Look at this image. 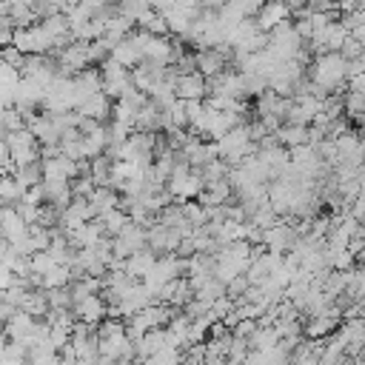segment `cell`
I'll list each match as a JSON object with an SVG mask.
<instances>
[{
	"label": "cell",
	"mask_w": 365,
	"mask_h": 365,
	"mask_svg": "<svg viewBox=\"0 0 365 365\" xmlns=\"http://www.w3.org/2000/svg\"><path fill=\"white\" fill-rule=\"evenodd\" d=\"M308 83L317 88V94L345 88V57L339 51H322L308 63Z\"/></svg>",
	"instance_id": "obj_1"
},
{
	"label": "cell",
	"mask_w": 365,
	"mask_h": 365,
	"mask_svg": "<svg viewBox=\"0 0 365 365\" xmlns=\"http://www.w3.org/2000/svg\"><path fill=\"white\" fill-rule=\"evenodd\" d=\"M6 148H9V160H11V168L17 165H31V163H40V143L34 140V134L29 128H17V131H9L6 137Z\"/></svg>",
	"instance_id": "obj_2"
},
{
	"label": "cell",
	"mask_w": 365,
	"mask_h": 365,
	"mask_svg": "<svg viewBox=\"0 0 365 365\" xmlns=\"http://www.w3.org/2000/svg\"><path fill=\"white\" fill-rule=\"evenodd\" d=\"M11 46H14L20 54H48V51L54 48V46H51V37L43 31L40 23L11 29Z\"/></svg>",
	"instance_id": "obj_3"
},
{
	"label": "cell",
	"mask_w": 365,
	"mask_h": 365,
	"mask_svg": "<svg viewBox=\"0 0 365 365\" xmlns=\"http://www.w3.org/2000/svg\"><path fill=\"white\" fill-rule=\"evenodd\" d=\"M54 66L60 74H77L83 68H91V57H88V43L83 40H68L66 46L54 48Z\"/></svg>",
	"instance_id": "obj_4"
},
{
	"label": "cell",
	"mask_w": 365,
	"mask_h": 365,
	"mask_svg": "<svg viewBox=\"0 0 365 365\" xmlns=\"http://www.w3.org/2000/svg\"><path fill=\"white\" fill-rule=\"evenodd\" d=\"M100 88H103V94H108L111 100H117L120 94H125L128 88H131V74H128V68H123V66H117L114 60H103L100 63Z\"/></svg>",
	"instance_id": "obj_5"
},
{
	"label": "cell",
	"mask_w": 365,
	"mask_h": 365,
	"mask_svg": "<svg viewBox=\"0 0 365 365\" xmlns=\"http://www.w3.org/2000/svg\"><path fill=\"white\" fill-rule=\"evenodd\" d=\"M228 60H231V54H225V43H220L214 48H197L194 51V71H200L205 80H211V77L225 71Z\"/></svg>",
	"instance_id": "obj_6"
},
{
	"label": "cell",
	"mask_w": 365,
	"mask_h": 365,
	"mask_svg": "<svg viewBox=\"0 0 365 365\" xmlns=\"http://www.w3.org/2000/svg\"><path fill=\"white\" fill-rule=\"evenodd\" d=\"M291 17L294 14H291V9H288L285 0H262L259 9H257V14H254V23H257L259 31H271V29L288 23Z\"/></svg>",
	"instance_id": "obj_7"
},
{
	"label": "cell",
	"mask_w": 365,
	"mask_h": 365,
	"mask_svg": "<svg viewBox=\"0 0 365 365\" xmlns=\"http://www.w3.org/2000/svg\"><path fill=\"white\" fill-rule=\"evenodd\" d=\"M71 314L86 325H97L108 317V305H106L103 294H86V297L71 302Z\"/></svg>",
	"instance_id": "obj_8"
},
{
	"label": "cell",
	"mask_w": 365,
	"mask_h": 365,
	"mask_svg": "<svg viewBox=\"0 0 365 365\" xmlns=\"http://www.w3.org/2000/svg\"><path fill=\"white\" fill-rule=\"evenodd\" d=\"M174 94L180 100H202L208 94V80L200 71H177L174 77Z\"/></svg>",
	"instance_id": "obj_9"
},
{
	"label": "cell",
	"mask_w": 365,
	"mask_h": 365,
	"mask_svg": "<svg viewBox=\"0 0 365 365\" xmlns=\"http://www.w3.org/2000/svg\"><path fill=\"white\" fill-rule=\"evenodd\" d=\"M40 174H43V180H63V182H71V180L80 174V168H77L74 160H68L66 154L57 151V154L40 160Z\"/></svg>",
	"instance_id": "obj_10"
},
{
	"label": "cell",
	"mask_w": 365,
	"mask_h": 365,
	"mask_svg": "<svg viewBox=\"0 0 365 365\" xmlns=\"http://www.w3.org/2000/svg\"><path fill=\"white\" fill-rule=\"evenodd\" d=\"M339 319H342L339 308H336V305H331V308H325V311H319V314H311V317H308V322H305V334H308L311 339H322V336H328L331 331H336Z\"/></svg>",
	"instance_id": "obj_11"
},
{
	"label": "cell",
	"mask_w": 365,
	"mask_h": 365,
	"mask_svg": "<svg viewBox=\"0 0 365 365\" xmlns=\"http://www.w3.org/2000/svg\"><path fill=\"white\" fill-rule=\"evenodd\" d=\"M29 234V225L23 222V217L17 214L14 205H0V237L11 245L17 240H23Z\"/></svg>",
	"instance_id": "obj_12"
},
{
	"label": "cell",
	"mask_w": 365,
	"mask_h": 365,
	"mask_svg": "<svg viewBox=\"0 0 365 365\" xmlns=\"http://www.w3.org/2000/svg\"><path fill=\"white\" fill-rule=\"evenodd\" d=\"M80 117H88V120H97V123H106L108 114H111V97L103 94V91H94L88 94L77 108H74Z\"/></svg>",
	"instance_id": "obj_13"
},
{
	"label": "cell",
	"mask_w": 365,
	"mask_h": 365,
	"mask_svg": "<svg viewBox=\"0 0 365 365\" xmlns=\"http://www.w3.org/2000/svg\"><path fill=\"white\" fill-rule=\"evenodd\" d=\"M154 259H157V254L154 251H148V248H140V251H134V254H128L125 259H123V271H125V277L128 279H143L145 274H148V268L154 265Z\"/></svg>",
	"instance_id": "obj_14"
},
{
	"label": "cell",
	"mask_w": 365,
	"mask_h": 365,
	"mask_svg": "<svg viewBox=\"0 0 365 365\" xmlns=\"http://www.w3.org/2000/svg\"><path fill=\"white\" fill-rule=\"evenodd\" d=\"M108 60H114V63L123 66V68H134V66L140 63V48H137L134 40L125 34L123 40H117V43L108 48Z\"/></svg>",
	"instance_id": "obj_15"
},
{
	"label": "cell",
	"mask_w": 365,
	"mask_h": 365,
	"mask_svg": "<svg viewBox=\"0 0 365 365\" xmlns=\"http://www.w3.org/2000/svg\"><path fill=\"white\" fill-rule=\"evenodd\" d=\"M88 205H91L94 217H100V214H106V211L120 205V194L114 188H108V185H94V191L88 194Z\"/></svg>",
	"instance_id": "obj_16"
},
{
	"label": "cell",
	"mask_w": 365,
	"mask_h": 365,
	"mask_svg": "<svg viewBox=\"0 0 365 365\" xmlns=\"http://www.w3.org/2000/svg\"><path fill=\"white\" fill-rule=\"evenodd\" d=\"M71 279H74L71 265H60V262H54V265L40 277V288H66Z\"/></svg>",
	"instance_id": "obj_17"
},
{
	"label": "cell",
	"mask_w": 365,
	"mask_h": 365,
	"mask_svg": "<svg viewBox=\"0 0 365 365\" xmlns=\"http://www.w3.org/2000/svg\"><path fill=\"white\" fill-rule=\"evenodd\" d=\"M134 26H137V29H143V31H148V34H168L163 14H160V11H154V9H145V11L134 20Z\"/></svg>",
	"instance_id": "obj_18"
},
{
	"label": "cell",
	"mask_w": 365,
	"mask_h": 365,
	"mask_svg": "<svg viewBox=\"0 0 365 365\" xmlns=\"http://www.w3.org/2000/svg\"><path fill=\"white\" fill-rule=\"evenodd\" d=\"M97 220H100V225H103V234H106V237H114V234L128 222V214H125L123 208H111V211L100 214Z\"/></svg>",
	"instance_id": "obj_19"
},
{
	"label": "cell",
	"mask_w": 365,
	"mask_h": 365,
	"mask_svg": "<svg viewBox=\"0 0 365 365\" xmlns=\"http://www.w3.org/2000/svg\"><path fill=\"white\" fill-rule=\"evenodd\" d=\"M11 177L23 185V188H29V185H37L40 180H43V174H40V163H31V165H17V168H11Z\"/></svg>",
	"instance_id": "obj_20"
},
{
	"label": "cell",
	"mask_w": 365,
	"mask_h": 365,
	"mask_svg": "<svg viewBox=\"0 0 365 365\" xmlns=\"http://www.w3.org/2000/svg\"><path fill=\"white\" fill-rule=\"evenodd\" d=\"M17 279H20V277H14V274H11V271H9V268L0 262V294H3L6 288H11Z\"/></svg>",
	"instance_id": "obj_21"
},
{
	"label": "cell",
	"mask_w": 365,
	"mask_h": 365,
	"mask_svg": "<svg viewBox=\"0 0 365 365\" xmlns=\"http://www.w3.org/2000/svg\"><path fill=\"white\" fill-rule=\"evenodd\" d=\"M0 165H11V160H9V148H6V140H0Z\"/></svg>",
	"instance_id": "obj_22"
},
{
	"label": "cell",
	"mask_w": 365,
	"mask_h": 365,
	"mask_svg": "<svg viewBox=\"0 0 365 365\" xmlns=\"http://www.w3.org/2000/svg\"><path fill=\"white\" fill-rule=\"evenodd\" d=\"M6 245H9V242H6V240H3V237H0V254H3V251H6Z\"/></svg>",
	"instance_id": "obj_23"
}]
</instances>
